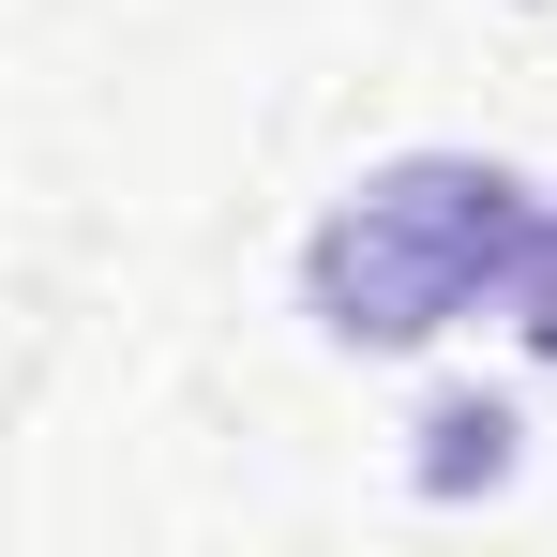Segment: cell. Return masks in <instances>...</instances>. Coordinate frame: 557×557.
I'll return each mask as SVG.
<instances>
[{
  "label": "cell",
  "mask_w": 557,
  "mask_h": 557,
  "mask_svg": "<svg viewBox=\"0 0 557 557\" xmlns=\"http://www.w3.org/2000/svg\"><path fill=\"white\" fill-rule=\"evenodd\" d=\"M528 242H543V182L497 166V151H392L301 226V317L317 347L347 362H407L467 317H497L528 286Z\"/></svg>",
  "instance_id": "obj_1"
},
{
  "label": "cell",
  "mask_w": 557,
  "mask_h": 557,
  "mask_svg": "<svg viewBox=\"0 0 557 557\" xmlns=\"http://www.w3.org/2000/svg\"><path fill=\"white\" fill-rule=\"evenodd\" d=\"M512 332H528V362L557 376V196H543V242H528V286H512Z\"/></svg>",
  "instance_id": "obj_2"
}]
</instances>
